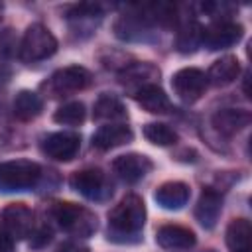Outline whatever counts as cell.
<instances>
[{"instance_id":"obj_7","label":"cell","mask_w":252,"mask_h":252,"mask_svg":"<svg viewBox=\"0 0 252 252\" xmlns=\"http://www.w3.org/2000/svg\"><path fill=\"white\" fill-rule=\"evenodd\" d=\"M207 77L197 67H183L171 77V87L183 102H195L205 94Z\"/></svg>"},{"instance_id":"obj_26","label":"cell","mask_w":252,"mask_h":252,"mask_svg":"<svg viewBox=\"0 0 252 252\" xmlns=\"http://www.w3.org/2000/svg\"><path fill=\"white\" fill-rule=\"evenodd\" d=\"M144 136L156 146H171L177 142V132L163 122H148L144 126Z\"/></svg>"},{"instance_id":"obj_2","label":"cell","mask_w":252,"mask_h":252,"mask_svg":"<svg viewBox=\"0 0 252 252\" xmlns=\"http://www.w3.org/2000/svg\"><path fill=\"white\" fill-rule=\"evenodd\" d=\"M51 217L65 232L79 238H87L96 230V215L87 207H81L71 201L55 203L51 207Z\"/></svg>"},{"instance_id":"obj_13","label":"cell","mask_w":252,"mask_h":252,"mask_svg":"<svg viewBox=\"0 0 252 252\" xmlns=\"http://www.w3.org/2000/svg\"><path fill=\"white\" fill-rule=\"evenodd\" d=\"M220 211H222V197L219 191L207 187L203 189L197 205H195V219L199 220V224L203 228H215L219 217H220Z\"/></svg>"},{"instance_id":"obj_19","label":"cell","mask_w":252,"mask_h":252,"mask_svg":"<svg viewBox=\"0 0 252 252\" xmlns=\"http://www.w3.org/2000/svg\"><path fill=\"white\" fill-rule=\"evenodd\" d=\"M238 75H240V61L234 55H224L209 67V73L205 77H207V83L215 87H226L234 79H238Z\"/></svg>"},{"instance_id":"obj_14","label":"cell","mask_w":252,"mask_h":252,"mask_svg":"<svg viewBox=\"0 0 252 252\" xmlns=\"http://www.w3.org/2000/svg\"><path fill=\"white\" fill-rule=\"evenodd\" d=\"M189 195H191V189H189L187 183H183V181H165L156 189L154 199L161 209L177 211L183 205H187Z\"/></svg>"},{"instance_id":"obj_28","label":"cell","mask_w":252,"mask_h":252,"mask_svg":"<svg viewBox=\"0 0 252 252\" xmlns=\"http://www.w3.org/2000/svg\"><path fill=\"white\" fill-rule=\"evenodd\" d=\"M55 252H91V248H89V246H85V244H79V242L69 240V242L59 244V246L55 248Z\"/></svg>"},{"instance_id":"obj_3","label":"cell","mask_w":252,"mask_h":252,"mask_svg":"<svg viewBox=\"0 0 252 252\" xmlns=\"http://www.w3.org/2000/svg\"><path fill=\"white\" fill-rule=\"evenodd\" d=\"M41 179L39 163L32 159H10L0 163V193L28 191Z\"/></svg>"},{"instance_id":"obj_21","label":"cell","mask_w":252,"mask_h":252,"mask_svg":"<svg viewBox=\"0 0 252 252\" xmlns=\"http://www.w3.org/2000/svg\"><path fill=\"white\" fill-rule=\"evenodd\" d=\"M158 77H159V71L154 65H150V63H136V65L126 67V71L122 73L120 81H122V85L126 89L136 93V91H140L146 85H154V81Z\"/></svg>"},{"instance_id":"obj_4","label":"cell","mask_w":252,"mask_h":252,"mask_svg":"<svg viewBox=\"0 0 252 252\" xmlns=\"http://www.w3.org/2000/svg\"><path fill=\"white\" fill-rule=\"evenodd\" d=\"M57 51V39L55 35L43 26V24H32L22 41H20V59L26 63H35L51 57Z\"/></svg>"},{"instance_id":"obj_8","label":"cell","mask_w":252,"mask_h":252,"mask_svg":"<svg viewBox=\"0 0 252 252\" xmlns=\"http://www.w3.org/2000/svg\"><path fill=\"white\" fill-rule=\"evenodd\" d=\"M242 26L234 24L230 20L226 22H213L211 26L203 28V35H201V45H205L211 51H219V49H226L232 47L234 43H238L242 39Z\"/></svg>"},{"instance_id":"obj_10","label":"cell","mask_w":252,"mask_h":252,"mask_svg":"<svg viewBox=\"0 0 252 252\" xmlns=\"http://www.w3.org/2000/svg\"><path fill=\"white\" fill-rule=\"evenodd\" d=\"M0 220L10 236L26 238L30 232H33V213L24 203H12L2 209Z\"/></svg>"},{"instance_id":"obj_24","label":"cell","mask_w":252,"mask_h":252,"mask_svg":"<svg viewBox=\"0 0 252 252\" xmlns=\"http://www.w3.org/2000/svg\"><path fill=\"white\" fill-rule=\"evenodd\" d=\"M201 35H203V28L195 20H185L177 28L175 49L179 53H193L201 45Z\"/></svg>"},{"instance_id":"obj_25","label":"cell","mask_w":252,"mask_h":252,"mask_svg":"<svg viewBox=\"0 0 252 252\" xmlns=\"http://www.w3.org/2000/svg\"><path fill=\"white\" fill-rule=\"evenodd\" d=\"M87 118V110H85V104L83 102H67L63 106H59L53 114V120L57 124H63V126H79L83 124Z\"/></svg>"},{"instance_id":"obj_29","label":"cell","mask_w":252,"mask_h":252,"mask_svg":"<svg viewBox=\"0 0 252 252\" xmlns=\"http://www.w3.org/2000/svg\"><path fill=\"white\" fill-rule=\"evenodd\" d=\"M0 252H14V236L0 228Z\"/></svg>"},{"instance_id":"obj_9","label":"cell","mask_w":252,"mask_h":252,"mask_svg":"<svg viewBox=\"0 0 252 252\" xmlns=\"http://www.w3.org/2000/svg\"><path fill=\"white\" fill-rule=\"evenodd\" d=\"M81 148V136L75 132H53L41 140V152L57 161H71Z\"/></svg>"},{"instance_id":"obj_6","label":"cell","mask_w":252,"mask_h":252,"mask_svg":"<svg viewBox=\"0 0 252 252\" xmlns=\"http://www.w3.org/2000/svg\"><path fill=\"white\" fill-rule=\"evenodd\" d=\"M91 73L81 65H69L59 71H55L49 81L45 83V89L51 96H67L73 93H79L91 85Z\"/></svg>"},{"instance_id":"obj_23","label":"cell","mask_w":252,"mask_h":252,"mask_svg":"<svg viewBox=\"0 0 252 252\" xmlns=\"http://www.w3.org/2000/svg\"><path fill=\"white\" fill-rule=\"evenodd\" d=\"M12 110H14V116L20 120H33L43 110V98L37 93L24 89L14 96Z\"/></svg>"},{"instance_id":"obj_18","label":"cell","mask_w":252,"mask_h":252,"mask_svg":"<svg viewBox=\"0 0 252 252\" xmlns=\"http://www.w3.org/2000/svg\"><path fill=\"white\" fill-rule=\"evenodd\" d=\"M134 98H136V102L146 112H152V114H165V112L171 110V102H169L167 94L156 83L154 85H146L140 91H136L134 93Z\"/></svg>"},{"instance_id":"obj_1","label":"cell","mask_w":252,"mask_h":252,"mask_svg":"<svg viewBox=\"0 0 252 252\" xmlns=\"http://www.w3.org/2000/svg\"><path fill=\"white\" fill-rule=\"evenodd\" d=\"M146 222V205L138 195H126L108 213V238L114 242H134Z\"/></svg>"},{"instance_id":"obj_27","label":"cell","mask_w":252,"mask_h":252,"mask_svg":"<svg viewBox=\"0 0 252 252\" xmlns=\"http://www.w3.org/2000/svg\"><path fill=\"white\" fill-rule=\"evenodd\" d=\"M18 49H20V45H18V39H16L14 30H10V28L2 30L0 32V53L6 55V57H10V55H16Z\"/></svg>"},{"instance_id":"obj_22","label":"cell","mask_w":252,"mask_h":252,"mask_svg":"<svg viewBox=\"0 0 252 252\" xmlns=\"http://www.w3.org/2000/svg\"><path fill=\"white\" fill-rule=\"evenodd\" d=\"M93 118L94 120H126L128 118V110L124 106V102L114 96V94H100L93 106Z\"/></svg>"},{"instance_id":"obj_20","label":"cell","mask_w":252,"mask_h":252,"mask_svg":"<svg viewBox=\"0 0 252 252\" xmlns=\"http://www.w3.org/2000/svg\"><path fill=\"white\" fill-rule=\"evenodd\" d=\"M252 226L248 219H234L228 222L224 240L230 252H252Z\"/></svg>"},{"instance_id":"obj_17","label":"cell","mask_w":252,"mask_h":252,"mask_svg":"<svg viewBox=\"0 0 252 252\" xmlns=\"http://www.w3.org/2000/svg\"><path fill=\"white\" fill-rule=\"evenodd\" d=\"M250 124V112L242 108H222L213 114V126L224 136H232Z\"/></svg>"},{"instance_id":"obj_11","label":"cell","mask_w":252,"mask_h":252,"mask_svg":"<svg viewBox=\"0 0 252 252\" xmlns=\"http://www.w3.org/2000/svg\"><path fill=\"white\" fill-rule=\"evenodd\" d=\"M154 163L144 154H124L112 161V171L126 183H136L152 171Z\"/></svg>"},{"instance_id":"obj_16","label":"cell","mask_w":252,"mask_h":252,"mask_svg":"<svg viewBox=\"0 0 252 252\" xmlns=\"http://www.w3.org/2000/svg\"><path fill=\"white\" fill-rule=\"evenodd\" d=\"M150 28L152 24L140 16L138 12L136 14H126V16H120L114 24V32H116V37L124 39V41H140V39H146V35L150 33Z\"/></svg>"},{"instance_id":"obj_30","label":"cell","mask_w":252,"mask_h":252,"mask_svg":"<svg viewBox=\"0 0 252 252\" xmlns=\"http://www.w3.org/2000/svg\"><path fill=\"white\" fill-rule=\"evenodd\" d=\"M0 18H2V2H0Z\"/></svg>"},{"instance_id":"obj_12","label":"cell","mask_w":252,"mask_h":252,"mask_svg":"<svg viewBox=\"0 0 252 252\" xmlns=\"http://www.w3.org/2000/svg\"><path fill=\"white\" fill-rule=\"evenodd\" d=\"M134 132L130 126L122 124V122H112V124H104L100 126L94 134H93V146L98 150H112L118 146H124L128 142H132Z\"/></svg>"},{"instance_id":"obj_15","label":"cell","mask_w":252,"mask_h":252,"mask_svg":"<svg viewBox=\"0 0 252 252\" xmlns=\"http://www.w3.org/2000/svg\"><path fill=\"white\" fill-rule=\"evenodd\" d=\"M156 242L165 250H187L195 244V232L179 224H163L156 232Z\"/></svg>"},{"instance_id":"obj_5","label":"cell","mask_w":252,"mask_h":252,"mask_svg":"<svg viewBox=\"0 0 252 252\" xmlns=\"http://www.w3.org/2000/svg\"><path fill=\"white\" fill-rule=\"evenodd\" d=\"M71 187L89 201H106L112 195V181L98 167H87L71 175Z\"/></svg>"}]
</instances>
